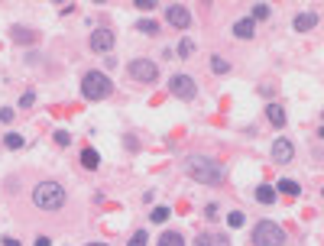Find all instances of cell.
Instances as JSON below:
<instances>
[{
  "label": "cell",
  "instance_id": "obj_1",
  "mask_svg": "<svg viewBox=\"0 0 324 246\" xmlns=\"http://www.w3.org/2000/svg\"><path fill=\"white\" fill-rule=\"evenodd\" d=\"M182 172H185L192 182L198 184H211V188H217V184H224L227 178V169L221 165L217 159H211V155H185V162H182Z\"/></svg>",
  "mask_w": 324,
  "mask_h": 246
},
{
  "label": "cell",
  "instance_id": "obj_2",
  "mask_svg": "<svg viewBox=\"0 0 324 246\" xmlns=\"http://www.w3.org/2000/svg\"><path fill=\"white\" fill-rule=\"evenodd\" d=\"M32 204L39 211H62L65 208V188L59 182H39L32 188Z\"/></svg>",
  "mask_w": 324,
  "mask_h": 246
},
{
  "label": "cell",
  "instance_id": "obj_3",
  "mask_svg": "<svg viewBox=\"0 0 324 246\" xmlns=\"http://www.w3.org/2000/svg\"><path fill=\"white\" fill-rule=\"evenodd\" d=\"M81 94H85V100H104L114 94V81L104 71H88L81 78Z\"/></svg>",
  "mask_w": 324,
  "mask_h": 246
},
{
  "label": "cell",
  "instance_id": "obj_4",
  "mask_svg": "<svg viewBox=\"0 0 324 246\" xmlns=\"http://www.w3.org/2000/svg\"><path fill=\"white\" fill-rule=\"evenodd\" d=\"M253 246H286V230L276 220H259L253 230Z\"/></svg>",
  "mask_w": 324,
  "mask_h": 246
},
{
  "label": "cell",
  "instance_id": "obj_5",
  "mask_svg": "<svg viewBox=\"0 0 324 246\" xmlns=\"http://www.w3.org/2000/svg\"><path fill=\"white\" fill-rule=\"evenodd\" d=\"M127 75L133 81H139V85H153V81H159V65L153 59H133L127 65Z\"/></svg>",
  "mask_w": 324,
  "mask_h": 246
},
{
  "label": "cell",
  "instance_id": "obj_6",
  "mask_svg": "<svg viewBox=\"0 0 324 246\" xmlns=\"http://www.w3.org/2000/svg\"><path fill=\"white\" fill-rule=\"evenodd\" d=\"M169 91H172V97H178V100H194L198 97V85H194V78H188V75H172L169 78Z\"/></svg>",
  "mask_w": 324,
  "mask_h": 246
},
{
  "label": "cell",
  "instance_id": "obj_7",
  "mask_svg": "<svg viewBox=\"0 0 324 246\" xmlns=\"http://www.w3.org/2000/svg\"><path fill=\"white\" fill-rule=\"evenodd\" d=\"M165 20H169V26H175V30H188V26H192V13H188V7H182V3H172V7L165 10Z\"/></svg>",
  "mask_w": 324,
  "mask_h": 246
},
{
  "label": "cell",
  "instance_id": "obj_8",
  "mask_svg": "<svg viewBox=\"0 0 324 246\" xmlns=\"http://www.w3.org/2000/svg\"><path fill=\"white\" fill-rule=\"evenodd\" d=\"M88 46H91V52L107 55L110 49H114V32H110V30H94V32H91V42H88Z\"/></svg>",
  "mask_w": 324,
  "mask_h": 246
},
{
  "label": "cell",
  "instance_id": "obj_9",
  "mask_svg": "<svg viewBox=\"0 0 324 246\" xmlns=\"http://www.w3.org/2000/svg\"><path fill=\"white\" fill-rule=\"evenodd\" d=\"M292 159H295V146L289 143L286 136L276 139V143H272V162H279V165H289Z\"/></svg>",
  "mask_w": 324,
  "mask_h": 246
},
{
  "label": "cell",
  "instance_id": "obj_10",
  "mask_svg": "<svg viewBox=\"0 0 324 246\" xmlns=\"http://www.w3.org/2000/svg\"><path fill=\"white\" fill-rule=\"evenodd\" d=\"M194 246H230V240H227V233H221V230H208V233H201V237L194 240Z\"/></svg>",
  "mask_w": 324,
  "mask_h": 246
},
{
  "label": "cell",
  "instance_id": "obj_11",
  "mask_svg": "<svg viewBox=\"0 0 324 246\" xmlns=\"http://www.w3.org/2000/svg\"><path fill=\"white\" fill-rule=\"evenodd\" d=\"M318 26V13H311V10H305V13L295 16V30L298 32H311Z\"/></svg>",
  "mask_w": 324,
  "mask_h": 246
},
{
  "label": "cell",
  "instance_id": "obj_12",
  "mask_svg": "<svg viewBox=\"0 0 324 246\" xmlns=\"http://www.w3.org/2000/svg\"><path fill=\"white\" fill-rule=\"evenodd\" d=\"M253 32H256L253 20H237V23H233V36L237 39H253Z\"/></svg>",
  "mask_w": 324,
  "mask_h": 246
},
{
  "label": "cell",
  "instance_id": "obj_13",
  "mask_svg": "<svg viewBox=\"0 0 324 246\" xmlns=\"http://www.w3.org/2000/svg\"><path fill=\"white\" fill-rule=\"evenodd\" d=\"M276 191H279V194H286V198H295V194H301V184L292 182V178H282V182L276 184Z\"/></svg>",
  "mask_w": 324,
  "mask_h": 246
},
{
  "label": "cell",
  "instance_id": "obj_14",
  "mask_svg": "<svg viewBox=\"0 0 324 246\" xmlns=\"http://www.w3.org/2000/svg\"><path fill=\"white\" fill-rule=\"evenodd\" d=\"M266 117H269L272 126H286V110L279 107V104H269V107H266Z\"/></svg>",
  "mask_w": 324,
  "mask_h": 246
},
{
  "label": "cell",
  "instance_id": "obj_15",
  "mask_svg": "<svg viewBox=\"0 0 324 246\" xmlns=\"http://www.w3.org/2000/svg\"><path fill=\"white\" fill-rule=\"evenodd\" d=\"M156 246H185V237H182V233H175V230H165Z\"/></svg>",
  "mask_w": 324,
  "mask_h": 246
},
{
  "label": "cell",
  "instance_id": "obj_16",
  "mask_svg": "<svg viewBox=\"0 0 324 246\" xmlns=\"http://www.w3.org/2000/svg\"><path fill=\"white\" fill-rule=\"evenodd\" d=\"M276 188H269V184H259L256 188V201H262V204H276Z\"/></svg>",
  "mask_w": 324,
  "mask_h": 246
},
{
  "label": "cell",
  "instance_id": "obj_17",
  "mask_svg": "<svg viewBox=\"0 0 324 246\" xmlns=\"http://www.w3.org/2000/svg\"><path fill=\"white\" fill-rule=\"evenodd\" d=\"M81 165H85V169H97V165H100V155L94 153V149H81Z\"/></svg>",
  "mask_w": 324,
  "mask_h": 246
},
{
  "label": "cell",
  "instance_id": "obj_18",
  "mask_svg": "<svg viewBox=\"0 0 324 246\" xmlns=\"http://www.w3.org/2000/svg\"><path fill=\"white\" fill-rule=\"evenodd\" d=\"M136 30L146 32V36H159V23L156 20H136Z\"/></svg>",
  "mask_w": 324,
  "mask_h": 246
},
{
  "label": "cell",
  "instance_id": "obj_19",
  "mask_svg": "<svg viewBox=\"0 0 324 246\" xmlns=\"http://www.w3.org/2000/svg\"><path fill=\"white\" fill-rule=\"evenodd\" d=\"M211 68H214V75H227V71H230V62L214 55V59H211Z\"/></svg>",
  "mask_w": 324,
  "mask_h": 246
},
{
  "label": "cell",
  "instance_id": "obj_20",
  "mask_svg": "<svg viewBox=\"0 0 324 246\" xmlns=\"http://www.w3.org/2000/svg\"><path fill=\"white\" fill-rule=\"evenodd\" d=\"M243 223H247V217H243V211H230V214H227V227H233V230H240Z\"/></svg>",
  "mask_w": 324,
  "mask_h": 246
},
{
  "label": "cell",
  "instance_id": "obj_21",
  "mask_svg": "<svg viewBox=\"0 0 324 246\" xmlns=\"http://www.w3.org/2000/svg\"><path fill=\"white\" fill-rule=\"evenodd\" d=\"M250 20H253V23H256V20H269V3H256Z\"/></svg>",
  "mask_w": 324,
  "mask_h": 246
},
{
  "label": "cell",
  "instance_id": "obj_22",
  "mask_svg": "<svg viewBox=\"0 0 324 246\" xmlns=\"http://www.w3.org/2000/svg\"><path fill=\"white\" fill-rule=\"evenodd\" d=\"M3 146H7V149H23V136H16V133H7V136H3Z\"/></svg>",
  "mask_w": 324,
  "mask_h": 246
},
{
  "label": "cell",
  "instance_id": "obj_23",
  "mask_svg": "<svg viewBox=\"0 0 324 246\" xmlns=\"http://www.w3.org/2000/svg\"><path fill=\"white\" fill-rule=\"evenodd\" d=\"M146 240H149V233H146V230H136V233L130 237V246H146Z\"/></svg>",
  "mask_w": 324,
  "mask_h": 246
},
{
  "label": "cell",
  "instance_id": "obj_24",
  "mask_svg": "<svg viewBox=\"0 0 324 246\" xmlns=\"http://www.w3.org/2000/svg\"><path fill=\"white\" fill-rule=\"evenodd\" d=\"M169 214H172V211H169V208H156V211H153V217H149V220H156V223H162V220H169Z\"/></svg>",
  "mask_w": 324,
  "mask_h": 246
},
{
  "label": "cell",
  "instance_id": "obj_25",
  "mask_svg": "<svg viewBox=\"0 0 324 246\" xmlns=\"http://www.w3.org/2000/svg\"><path fill=\"white\" fill-rule=\"evenodd\" d=\"M175 52L182 55V59H188V55L194 52V46H192V42H178V49H175Z\"/></svg>",
  "mask_w": 324,
  "mask_h": 246
},
{
  "label": "cell",
  "instance_id": "obj_26",
  "mask_svg": "<svg viewBox=\"0 0 324 246\" xmlns=\"http://www.w3.org/2000/svg\"><path fill=\"white\" fill-rule=\"evenodd\" d=\"M32 104H36V94H32V91H26L23 97H20V107H32Z\"/></svg>",
  "mask_w": 324,
  "mask_h": 246
},
{
  "label": "cell",
  "instance_id": "obj_27",
  "mask_svg": "<svg viewBox=\"0 0 324 246\" xmlns=\"http://www.w3.org/2000/svg\"><path fill=\"white\" fill-rule=\"evenodd\" d=\"M55 143H59V146H68V143H71V136H68L65 130H59V133H55Z\"/></svg>",
  "mask_w": 324,
  "mask_h": 246
},
{
  "label": "cell",
  "instance_id": "obj_28",
  "mask_svg": "<svg viewBox=\"0 0 324 246\" xmlns=\"http://www.w3.org/2000/svg\"><path fill=\"white\" fill-rule=\"evenodd\" d=\"M16 42H32V32H23V30H13Z\"/></svg>",
  "mask_w": 324,
  "mask_h": 246
},
{
  "label": "cell",
  "instance_id": "obj_29",
  "mask_svg": "<svg viewBox=\"0 0 324 246\" xmlns=\"http://www.w3.org/2000/svg\"><path fill=\"white\" fill-rule=\"evenodd\" d=\"M13 120V107H0V123H10Z\"/></svg>",
  "mask_w": 324,
  "mask_h": 246
},
{
  "label": "cell",
  "instance_id": "obj_30",
  "mask_svg": "<svg viewBox=\"0 0 324 246\" xmlns=\"http://www.w3.org/2000/svg\"><path fill=\"white\" fill-rule=\"evenodd\" d=\"M156 0H136V10H153Z\"/></svg>",
  "mask_w": 324,
  "mask_h": 246
},
{
  "label": "cell",
  "instance_id": "obj_31",
  "mask_svg": "<svg viewBox=\"0 0 324 246\" xmlns=\"http://www.w3.org/2000/svg\"><path fill=\"white\" fill-rule=\"evenodd\" d=\"M0 246H20V240H13V237H3V240H0Z\"/></svg>",
  "mask_w": 324,
  "mask_h": 246
},
{
  "label": "cell",
  "instance_id": "obj_32",
  "mask_svg": "<svg viewBox=\"0 0 324 246\" xmlns=\"http://www.w3.org/2000/svg\"><path fill=\"white\" fill-rule=\"evenodd\" d=\"M36 246H52V240H49V237H39V240H36Z\"/></svg>",
  "mask_w": 324,
  "mask_h": 246
},
{
  "label": "cell",
  "instance_id": "obj_33",
  "mask_svg": "<svg viewBox=\"0 0 324 246\" xmlns=\"http://www.w3.org/2000/svg\"><path fill=\"white\" fill-rule=\"evenodd\" d=\"M88 246H107V243H88Z\"/></svg>",
  "mask_w": 324,
  "mask_h": 246
}]
</instances>
